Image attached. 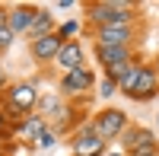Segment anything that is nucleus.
I'll return each mask as SVG.
<instances>
[{
  "instance_id": "f257e3e1",
  "label": "nucleus",
  "mask_w": 159,
  "mask_h": 156,
  "mask_svg": "<svg viewBox=\"0 0 159 156\" xmlns=\"http://www.w3.org/2000/svg\"><path fill=\"white\" fill-rule=\"evenodd\" d=\"M92 19H99L102 25H127L130 13L121 3H92Z\"/></svg>"
},
{
  "instance_id": "f03ea898",
  "label": "nucleus",
  "mask_w": 159,
  "mask_h": 156,
  "mask_svg": "<svg viewBox=\"0 0 159 156\" xmlns=\"http://www.w3.org/2000/svg\"><path fill=\"white\" fill-rule=\"evenodd\" d=\"M99 38H102V45H108V48H124L130 32H127V25H102Z\"/></svg>"
},
{
  "instance_id": "7ed1b4c3",
  "label": "nucleus",
  "mask_w": 159,
  "mask_h": 156,
  "mask_svg": "<svg viewBox=\"0 0 159 156\" xmlns=\"http://www.w3.org/2000/svg\"><path fill=\"white\" fill-rule=\"evenodd\" d=\"M121 127H124V115L121 112H105L99 118V124H96V134L99 137H115Z\"/></svg>"
},
{
  "instance_id": "20e7f679",
  "label": "nucleus",
  "mask_w": 159,
  "mask_h": 156,
  "mask_svg": "<svg viewBox=\"0 0 159 156\" xmlns=\"http://www.w3.org/2000/svg\"><path fill=\"white\" fill-rule=\"evenodd\" d=\"M57 61H61V67L67 70V73H70V70H80V67H83V64H80V61H83V51H80V45L70 42V45H64V48H61Z\"/></svg>"
},
{
  "instance_id": "39448f33",
  "label": "nucleus",
  "mask_w": 159,
  "mask_h": 156,
  "mask_svg": "<svg viewBox=\"0 0 159 156\" xmlns=\"http://www.w3.org/2000/svg\"><path fill=\"white\" fill-rule=\"evenodd\" d=\"M73 153H76V156H99V153H102L99 134H83V137L73 144Z\"/></svg>"
},
{
  "instance_id": "423d86ee",
  "label": "nucleus",
  "mask_w": 159,
  "mask_h": 156,
  "mask_svg": "<svg viewBox=\"0 0 159 156\" xmlns=\"http://www.w3.org/2000/svg\"><path fill=\"white\" fill-rule=\"evenodd\" d=\"M32 51H35V57H51V54H61V38H54V35H42L38 42L32 45Z\"/></svg>"
},
{
  "instance_id": "0eeeda50",
  "label": "nucleus",
  "mask_w": 159,
  "mask_h": 156,
  "mask_svg": "<svg viewBox=\"0 0 159 156\" xmlns=\"http://www.w3.org/2000/svg\"><path fill=\"white\" fill-rule=\"evenodd\" d=\"M99 57L108 64V70H111V67H121V64H127L124 48H108V45H102V48H99Z\"/></svg>"
},
{
  "instance_id": "6e6552de",
  "label": "nucleus",
  "mask_w": 159,
  "mask_h": 156,
  "mask_svg": "<svg viewBox=\"0 0 159 156\" xmlns=\"http://www.w3.org/2000/svg\"><path fill=\"white\" fill-rule=\"evenodd\" d=\"M153 83H156V76H153V70H143L140 67V76H137V86H134V99H140V96H153Z\"/></svg>"
},
{
  "instance_id": "1a4fd4ad",
  "label": "nucleus",
  "mask_w": 159,
  "mask_h": 156,
  "mask_svg": "<svg viewBox=\"0 0 159 156\" xmlns=\"http://www.w3.org/2000/svg\"><path fill=\"white\" fill-rule=\"evenodd\" d=\"M10 99H13V108H29L32 102H35V89L32 86H16Z\"/></svg>"
},
{
  "instance_id": "9d476101",
  "label": "nucleus",
  "mask_w": 159,
  "mask_h": 156,
  "mask_svg": "<svg viewBox=\"0 0 159 156\" xmlns=\"http://www.w3.org/2000/svg\"><path fill=\"white\" fill-rule=\"evenodd\" d=\"M32 19H35V13H32L29 7H16V10L10 13V32H13V29H25Z\"/></svg>"
},
{
  "instance_id": "9b49d317",
  "label": "nucleus",
  "mask_w": 159,
  "mask_h": 156,
  "mask_svg": "<svg viewBox=\"0 0 159 156\" xmlns=\"http://www.w3.org/2000/svg\"><path fill=\"white\" fill-rule=\"evenodd\" d=\"M89 83H92V76H89L83 67H80V70H70L67 80H64V86H67V89H86Z\"/></svg>"
},
{
  "instance_id": "f8f14e48",
  "label": "nucleus",
  "mask_w": 159,
  "mask_h": 156,
  "mask_svg": "<svg viewBox=\"0 0 159 156\" xmlns=\"http://www.w3.org/2000/svg\"><path fill=\"white\" fill-rule=\"evenodd\" d=\"M137 76H140V67H130L124 73V80H121V89L124 93H134V86H137Z\"/></svg>"
},
{
  "instance_id": "ddd939ff",
  "label": "nucleus",
  "mask_w": 159,
  "mask_h": 156,
  "mask_svg": "<svg viewBox=\"0 0 159 156\" xmlns=\"http://www.w3.org/2000/svg\"><path fill=\"white\" fill-rule=\"evenodd\" d=\"M51 25V16L48 13H35V19H32V32H45Z\"/></svg>"
},
{
  "instance_id": "4468645a",
  "label": "nucleus",
  "mask_w": 159,
  "mask_h": 156,
  "mask_svg": "<svg viewBox=\"0 0 159 156\" xmlns=\"http://www.w3.org/2000/svg\"><path fill=\"white\" fill-rule=\"evenodd\" d=\"M22 134L25 137H42V121H29V124L22 127Z\"/></svg>"
},
{
  "instance_id": "2eb2a0df",
  "label": "nucleus",
  "mask_w": 159,
  "mask_h": 156,
  "mask_svg": "<svg viewBox=\"0 0 159 156\" xmlns=\"http://www.w3.org/2000/svg\"><path fill=\"white\" fill-rule=\"evenodd\" d=\"M10 38H13L10 29H0V48H7V45H10Z\"/></svg>"
},
{
  "instance_id": "dca6fc26",
  "label": "nucleus",
  "mask_w": 159,
  "mask_h": 156,
  "mask_svg": "<svg viewBox=\"0 0 159 156\" xmlns=\"http://www.w3.org/2000/svg\"><path fill=\"white\" fill-rule=\"evenodd\" d=\"M111 93H115V83H111V80L102 83V96H111Z\"/></svg>"
},
{
  "instance_id": "f3484780",
  "label": "nucleus",
  "mask_w": 159,
  "mask_h": 156,
  "mask_svg": "<svg viewBox=\"0 0 159 156\" xmlns=\"http://www.w3.org/2000/svg\"><path fill=\"white\" fill-rule=\"evenodd\" d=\"M38 144H42V147H51L54 140H51V134H42V137H38Z\"/></svg>"
},
{
  "instance_id": "a211bd4d",
  "label": "nucleus",
  "mask_w": 159,
  "mask_h": 156,
  "mask_svg": "<svg viewBox=\"0 0 159 156\" xmlns=\"http://www.w3.org/2000/svg\"><path fill=\"white\" fill-rule=\"evenodd\" d=\"M70 32H76V22H67V25L61 29V35H70Z\"/></svg>"
}]
</instances>
